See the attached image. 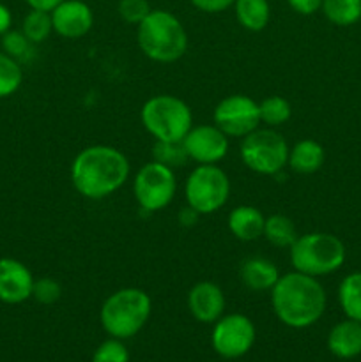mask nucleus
Instances as JSON below:
<instances>
[{
  "mask_svg": "<svg viewBox=\"0 0 361 362\" xmlns=\"http://www.w3.org/2000/svg\"><path fill=\"white\" fill-rule=\"evenodd\" d=\"M130 172V159L119 148L91 145L74 156L69 175L78 194L88 200H103L126 184Z\"/></svg>",
  "mask_w": 361,
  "mask_h": 362,
  "instance_id": "obj_1",
  "label": "nucleus"
},
{
  "mask_svg": "<svg viewBox=\"0 0 361 362\" xmlns=\"http://www.w3.org/2000/svg\"><path fill=\"white\" fill-rule=\"evenodd\" d=\"M326 290L319 278L303 272L280 276L271 290V306L285 327L306 329L317 324L326 311Z\"/></svg>",
  "mask_w": 361,
  "mask_h": 362,
  "instance_id": "obj_2",
  "label": "nucleus"
},
{
  "mask_svg": "<svg viewBox=\"0 0 361 362\" xmlns=\"http://www.w3.org/2000/svg\"><path fill=\"white\" fill-rule=\"evenodd\" d=\"M137 41L142 53L158 64L177 62L188 49L186 28L176 14L165 9L149 13L138 25Z\"/></svg>",
  "mask_w": 361,
  "mask_h": 362,
  "instance_id": "obj_3",
  "label": "nucleus"
},
{
  "mask_svg": "<svg viewBox=\"0 0 361 362\" xmlns=\"http://www.w3.org/2000/svg\"><path fill=\"white\" fill-rule=\"evenodd\" d=\"M152 313V300L142 288L127 286L108 296L99 311L101 327L110 338L130 339L137 336Z\"/></svg>",
  "mask_w": 361,
  "mask_h": 362,
  "instance_id": "obj_4",
  "label": "nucleus"
},
{
  "mask_svg": "<svg viewBox=\"0 0 361 362\" xmlns=\"http://www.w3.org/2000/svg\"><path fill=\"white\" fill-rule=\"evenodd\" d=\"M345 246L333 233L310 232L297 235L289 247V258L294 271L311 278L333 274L345 262Z\"/></svg>",
  "mask_w": 361,
  "mask_h": 362,
  "instance_id": "obj_5",
  "label": "nucleus"
},
{
  "mask_svg": "<svg viewBox=\"0 0 361 362\" xmlns=\"http://www.w3.org/2000/svg\"><path fill=\"white\" fill-rule=\"evenodd\" d=\"M140 120L156 141H183L193 127L191 108L172 94L149 98L140 110Z\"/></svg>",
  "mask_w": 361,
  "mask_h": 362,
  "instance_id": "obj_6",
  "label": "nucleus"
},
{
  "mask_svg": "<svg viewBox=\"0 0 361 362\" xmlns=\"http://www.w3.org/2000/svg\"><path fill=\"white\" fill-rule=\"evenodd\" d=\"M289 144L273 127H257L241 138L239 156L248 170L258 175H278L287 166Z\"/></svg>",
  "mask_w": 361,
  "mask_h": 362,
  "instance_id": "obj_7",
  "label": "nucleus"
},
{
  "mask_svg": "<svg viewBox=\"0 0 361 362\" xmlns=\"http://www.w3.org/2000/svg\"><path fill=\"white\" fill-rule=\"evenodd\" d=\"M184 198L200 216L214 214L230 198V179L218 165H198L184 182Z\"/></svg>",
  "mask_w": 361,
  "mask_h": 362,
  "instance_id": "obj_8",
  "label": "nucleus"
},
{
  "mask_svg": "<svg viewBox=\"0 0 361 362\" xmlns=\"http://www.w3.org/2000/svg\"><path fill=\"white\" fill-rule=\"evenodd\" d=\"M177 193L176 170L149 161L133 179V194L138 207L145 212H159L168 207Z\"/></svg>",
  "mask_w": 361,
  "mask_h": 362,
  "instance_id": "obj_9",
  "label": "nucleus"
},
{
  "mask_svg": "<svg viewBox=\"0 0 361 362\" xmlns=\"http://www.w3.org/2000/svg\"><path fill=\"white\" fill-rule=\"evenodd\" d=\"M255 338V324L243 313L223 315L212 324V350L223 359L232 361L246 356L253 349Z\"/></svg>",
  "mask_w": 361,
  "mask_h": 362,
  "instance_id": "obj_10",
  "label": "nucleus"
},
{
  "mask_svg": "<svg viewBox=\"0 0 361 362\" xmlns=\"http://www.w3.org/2000/svg\"><path fill=\"white\" fill-rule=\"evenodd\" d=\"M212 124L229 138H244L260 126L258 103L246 94L227 95L216 105Z\"/></svg>",
  "mask_w": 361,
  "mask_h": 362,
  "instance_id": "obj_11",
  "label": "nucleus"
},
{
  "mask_svg": "<svg viewBox=\"0 0 361 362\" xmlns=\"http://www.w3.org/2000/svg\"><path fill=\"white\" fill-rule=\"evenodd\" d=\"M190 161L197 165H218L227 158L230 138L214 124L193 126L183 140Z\"/></svg>",
  "mask_w": 361,
  "mask_h": 362,
  "instance_id": "obj_12",
  "label": "nucleus"
},
{
  "mask_svg": "<svg viewBox=\"0 0 361 362\" xmlns=\"http://www.w3.org/2000/svg\"><path fill=\"white\" fill-rule=\"evenodd\" d=\"M50 14L53 32L64 39L84 37L94 25V13L84 0H64Z\"/></svg>",
  "mask_w": 361,
  "mask_h": 362,
  "instance_id": "obj_13",
  "label": "nucleus"
},
{
  "mask_svg": "<svg viewBox=\"0 0 361 362\" xmlns=\"http://www.w3.org/2000/svg\"><path fill=\"white\" fill-rule=\"evenodd\" d=\"M34 276L23 262L16 258H0V303L21 304L32 299Z\"/></svg>",
  "mask_w": 361,
  "mask_h": 362,
  "instance_id": "obj_14",
  "label": "nucleus"
},
{
  "mask_svg": "<svg viewBox=\"0 0 361 362\" xmlns=\"http://www.w3.org/2000/svg\"><path fill=\"white\" fill-rule=\"evenodd\" d=\"M188 311L200 324H214L225 315V293L212 281H198L188 292Z\"/></svg>",
  "mask_w": 361,
  "mask_h": 362,
  "instance_id": "obj_15",
  "label": "nucleus"
},
{
  "mask_svg": "<svg viewBox=\"0 0 361 362\" xmlns=\"http://www.w3.org/2000/svg\"><path fill=\"white\" fill-rule=\"evenodd\" d=\"M280 276L275 262L264 257L246 258L239 267L241 283L251 292H271Z\"/></svg>",
  "mask_w": 361,
  "mask_h": 362,
  "instance_id": "obj_16",
  "label": "nucleus"
},
{
  "mask_svg": "<svg viewBox=\"0 0 361 362\" xmlns=\"http://www.w3.org/2000/svg\"><path fill=\"white\" fill-rule=\"evenodd\" d=\"M265 216L253 205H237L227 218L229 232L243 243H251L264 235Z\"/></svg>",
  "mask_w": 361,
  "mask_h": 362,
  "instance_id": "obj_17",
  "label": "nucleus"
},
{
  "mask_svg": "<svg viewBox=\"0 0 361 362\" xmlns=\"http://www.w3.org/2000/svg\"><path fill=\"white\" fill-rule=\"evenodd\" d=\"M328 349L338 359H354L361 354V322L347 320L333 325L328 334Z\"/></svg>",
  "mask_w": 361,
  "mask_h": 362,
  "instance_id": "obj_18",
  "label": "nucleus"
},
{
  "mask_svg": "<svg viewBox=\"0 0 361 362\" xmlns=\"http://www.w3.org/2000/svg\"><path fill=\"white\" fill-rule=\"evenodd\" d=\"M326 161V151L317 140L304 138V140L296 141L289 148V159L287 166L292 172L301 173V175H310V173L319 172Z\"/></svg>",
  "mask_w": 361,
  "mask_h": 362,
  "instance_id": "obj_19",
  "label": "nucleus"
},
{
  "mask_svg": "<svg viewBox=\"0 0 361 362\" xmlns=\"http://www.w3.org/2000/svg\"><path fill=\"white\" fill-rule=\"evenodd\" d=\"M234 13L243 28L250 32H260L268 27L271 18L269 0H236Z\"/></svg>",
  "mask_w": 361,
  "mask_h": 362,
  "instance_id": "obj_20",
  "label": "nucleus"
},
{
  "mask_svg": "<svg viewBox=\"0 0 361 362\" xmlns=\"http://www.w3.org/2000/svg\"><path fill=\"white\" fill-rule=\"evenodd\" d=\"M271 246L289 250L297 239V230L292 219L285 214H271L265 218L264 235Z\"/></svg>",
  "mask_w": 361,
  "mask_h": 362,
  "instance_id": "obj_21",
  "label": "nucleus"
},
{
  "mask_svg": "<svg viewBox=\"0 0 361 362\" xmlns=\"http://www.w3.org/2000/svg\"><path fill=\"white\" fill-rule=\"evenodd\" d=\"M338 303L347 318L361 322V272H350L342 279Z\"/></svg>",
  "mask_w": 361,
  "mask_h": 362,
  "instance_id": "obj_22",
  "label": "nucleus"
},
{
  "mask_svg": "<svg viewBox=\"0 0 361 362\" xmlns=\"http://www.w3.org/2000/svg\"><path fill=\"white\" fill-rule=\"evenodd\" d=\"M326 20L338 27H350L361 20V0H322Z\"/></svg>",
  "mask_w": 361,
  "mask_h": 362,
  "instance_id": "obj_23",
  "label": "nucleus"
},
{
  "mask_svg": "<svg viewBox=\"0 0 361 362\" xmlns=\"http://www.w3.org/2000/svg\"><path fill=\"white\" fill-rule=\"evenodd\" d=\"M258 112H260V124L276 129L289 122L292 117V106L282 95H269L258 103Z\"/></svg>",
  "mask_w": 361,
  "mask_h": 362,
  "instance_id": "obj_24",
  "label": "nucleus"
},
{
  "mask_svg": "<svg viewBox=\"0 0 361 362\" xmlns=\"http://www.w3.org/2000/svg\"><path fill=\"white\" fill-rule=\"evenodd\" d=\"M23 83V67L18 60L0 49V99L16 94Z\"/></svg>",
  "mask_w": 361,
  "mask_h": 362,
  "instance_id": "obj_25",
  "label": "nucleus"
},
{
  "mask_svg": "<svg viewBox=\"0 0 361 362\" xmlns=\"http://www.w3.org/2000/svg\"><path fill=\"white\" fill-rule=\"evenodd\" d=\"M20 30L27 35V39L32 45H41L53 32L52 14L46 13V11L30 9L27 16L23 18V21H21Z\"/></svg>",
  "mask_w": 361,
  "mask_h": 362,
  "instance_id": "obj_26",
  "label": "nucleus"
},
{
  "mask_svg": "<svg viewBox=\"0 0 361 362\" xmlns=\"http://www.w3.org/2000/svg\"><path fill=\"white\" fill-rule=\"evenodd\" d=\"M152 161L161 163L168 168L177 170L179 166H184L190 158L186 154L183 141H156L152 145Z\"/></svg>",
  "mask_w": 361,
  "mask_h": 362,
  "instance_id": "obj_27",
  "label": "nucleus"
},
{
  "mask_svg": "<svg viewBox=\"0 0 361 362\" xmlns=\"http://www.w3.org/2000/svg\"><path fill=\"white\" fill-rule=\"evenodd\" d=\"M0 46H2L4 53H7V55L13 57L14 60L21 64L30 59L35 45H32L21 30H13L11 28L6 34L0 35Z\"/></svg>",
  "mask_w": 361,
  "mask_h": 362,
  "instance_id": "obj_28",
  "label": "nucleus"
},
{
  "mask_svg": "<svg viewBox=\"0 0 361 362\" xmlns=\"http://www.w3.org/2000/svg\"><path fill=\"white\" fill-rule=\"evenodd\" d=\"M92 362H130V352L122 339L108 338L96 349Z\"/></svg>",
  "mask_w": 361,
  "mask_h": 362,
  "instance_id": "obj_29",
  "label": "nucleus"
},
{
  "mask_svg": "<svg viewBox=\"0 0 361 362\" xmlns=\"http://www.w3.org/2000/svg\"><path fill=\"white\" fill-rule=\"evenodd\" d=\"M151 11L152 7L149 0H119L117 4V13L120 20L130 25H137V27L149 16Z\"/></svg>",
  "mask_w": 361,
  "mask_h": 362,
  "instance_id": "obj_30",
  "label": "nucleus"
},
{
  "mask_svg": "<svg viewBox=\"0 0 361 362\" xmlns=\"http://www.w3.org/2000/svg\"><path fill=\"white\" fill-rule=\"evenodd\" d=\"M62 296V286L57 279L53 278H39L34 279V286H32V299L39 304H55Z\"/></svg>",
  "mask_w": 361,
  "mask_h": 362,
  "instance_id": "obj_31",
  "label": "nucleus"
},
{
  "mask_svg": "<svg viewBox=\"0 0 361 362\" xmlns=\"http://www.w3.org/2000/svg\"><path fill=\"white\" fill-rule=\"evenodd\" d=\"M195 9L207 14H218L234 6L236 0H190Z\"/></svg>",
  "mask_w": 361,
  "mask_h": 362,
  "instance_id": "obj_32",
  "label": "nucleus"
},
{
  "mask_svg": "<svg viewBox=\"0 0 361 362\" xmlns=\"http://www.w3.org/2000/svg\"><path fill=\"white\" fill-rule=\"evenodd\" d=\"M287 4L294 13L301 16H311L322 7V0H287Z\"/></svg>",
  "mask_w": 361,
  "mask_h": 362,
  "instance_id": "obj_33",
  "label": "nucleus"
},
{
  "mask_svg": "<svg viewBox=\"0 0 361 362\" xmlns=\"http://www.w3.org/2000/svg\"><path fill=\"white\" fill-rule=\"evenodd\" d=\"M28 4L30 9H38V11H46V13H52L59 4H62L64 0H25Z\"/></svg>",
  "mask_w": 361,
  "mask_h": 362,
  "instance_id": "obj_34",
  "label": "nucleus"
},
{
  "mask_svg": "<svg viewBox=\"0 0 361 362\" xmlns=\"http://www.w3.org/2000/svg\"><path fill=\"white\" fill-rule=\"evenodd\" d=\"M198 212H195L193 209L190 207V205H186V207L184 209H180V212H179V223L183 226H193V225H197V221H198Z\"/></svg>",
  "mask_w": 361,
  "mask_h": 362,
  "instance_id": "obj_35",
  "label": "nucleus"
},
{
  "mask_svg": "<svg viewBox=\"0 0 361 362\" xmlns=\"http://www.w3.org/2000/svg\"><path fill=\"white\" fill-rule=\"evenodd\" d=\"M11 25H13V14H11L9 7L0 2V35L11 30Z\"/></svg>",
  "mask_w": 361,
  "mask_h": 362,
  "instance_id": "obj_36",
  "label": "nucleus"
}]
</instances>
